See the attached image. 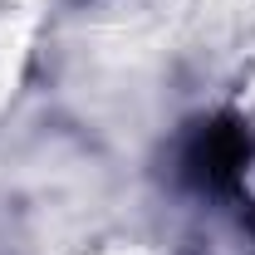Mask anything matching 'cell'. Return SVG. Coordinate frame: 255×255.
<instances>
[{"instance_id": "1", "label": "cell", "mask_w": 255, "mask_h": 255, "mask_svg": "<svg viewBox=\"0 0 255 255\" xmlns=\"http://www.w3.org/2000/svg\"><path fill=\"white\" fill-rule=\"evenodd\" d=\"M246 162H251V132L236 123V118H216V123L196 128V137H191L187 152H182L187 177L196 187H206V191L231 187Z\"/></svg>"}]
</instances>
